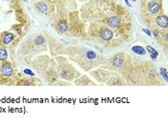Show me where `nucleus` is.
<instances>
[{"mask_svg": "<svg viewBox=\"0 0 168 124\" xmlns=\"http://www.w3.org/2000/svg\"><path fill=\"white\" fill-rule=\"evenodd\" d=\"M99 36L103 39V40H111L112 37H113V33H112L111 30L107 29V28H104L100 31L99 33Z\"/></svg>", "mask_w": 168, "mask_h": 124, "instance_id": "1", "label": "nucleus"}, {"mask_svg": "<svg viewBox=\"0 0 168 124\" xmlns=\"http://www.w3.org/2000/svg\"><path fill=\"white\" fill-rule=\"evenodd\" d=\"M108 25L110 26V27H112V28H117L120 23H121V20H120V18H119V16H117V15H112L111 16L109 19H108Z\"/></svg>", "mask_w": 168, "mask_h": 124, "instance_id": "2", "label": "nucleus"}, {"mask_svg": "<svg viewBox=\"0 0 168 124\" xmlns=\"http://www.w3.org/2000/svg\"><path fill=\"white\" fill-rule=\"evenodd\" d=\"M1 74L4 76H10L13 74V68L10 64H4L1 67Z\"/></svg>", "mask_w": 168, "mask_h": 124, "instance_id": "3", "label": "nucleus"}, {"mask_svg": "<svg viewBox=\"0 0 168 124\" xmlns=\"http://www.w3.org/2000/svg\"><path fill=\"white\" fill-rule=\"evenodd\" d=\"M157 24L161 28H167L168 26V19L166 15H160L157 18Z\"/></svg>", "mask_w": 168, "mask_h": 124, "instance_id": "4", "label": "nucleus"}, {"mask_svg": "<svg viewBox=\"0 0 168 124\" xmlns=\"http://www.w3.org/2000/svg\"><path fill=\"white\" fill-rule=\"evenodd\" d=\"M160 9V6L159 3L157 2H151L149 5H148V11L151 13H157Z\"/></svg>", "mask_w": 168, "mask_h": 124, "instance_id": "5", "label": "nucleus"}, {"mask_svg": "<svg viewBox=\"0 0 168 124\" xmlns=\"http://www.w3.org/2000/svg\"><path fill=\"white\" fill-rule=\"evenodd\" d=\"M14 38H15V35H14L13 33H6V34L4 35V37H3V43H4L5 45H8V44H10V43L14 40Z\"/></svg>", "mask_w": 168, "mask_h": 124, "instance_id": "6", "label": "nucleus"}, {"mask_svg": "<svg viewBox=\"0 0 168 124\" xmlns=\"http://www.w3.org/2000/svg\"><path fill=\"white\" fill-rule=\"evenodd\" d=\"M132 51L135 52V53H137V54H140V55H144L146 53L145 50L143 49L141 46H138V45H136L132 48Z\"/></svg>", "mask_w": 168, "mask_h": 124, "instance_id": "7", "label": "nucleus"}, {"mask_svg": "<svg viewBox=\"0 0 168 124\" xmlns=\"http://www.w3.org/2000/svg\"><path fill=\"white\" fill-rule=\"evenodd\" d=\"M57 28H58V30L60 31V32H61V33H64V32H66L67 31V24H66V22H64V21H61V22H59L58 25H57Z\"/></svg>", "mask_w": 168, "mask_h": 124, "instance_id": "8", "label": "nucleus"}, {"mask_svg": "<svg viewBox=\"0 0 168 124\" xmlns=\"http://www.w3.org/2000/svg\"><path fill=\"white\" fill-rule=\"evenodd\" d=\"M38 11H39L40 13H46V12H47V5H46V3H44V2H39V3L38 4Z\"/></svg>", "mask_w": 168, "mask_h": 124, "instance_id": "9", "label": "nucleus"}, {"mask_svg": "<svg viewBox=\"0 0 168 124\" xmlns=\"http://www.w3.org/2000/svg\"><path fill=\"white\" fill-rule=\"evenodd\" d=\"M8 58V52L3 48L0 49V61H5Z\"/></svg>", "mask_w": 168, "mask_h": 124, "instance_id": "10", "label": "nucleus"}, {"mask_svg": "<svg viewBox=\"0 0 168 124\" xmlns=\"http://www.w3.org/2000/svg\"><path fill=\"white\" fill-rule=\"evenodd\" d=\"M123 58H121V57H116L115 59H114V61H113V65L115 66V67H117V68H120L122 65H123Z\"/></svg>", "mask_w": 168, "mask_h": 124, "instance_id": "11", "label": "nucleus"}, {"mask_svg": "<svg viewBox=\"0 0 168 124\" xmlns=\"http://www.w3.org/2000/svg\"><path fill=\"white\" fill-rule=\"evenodd\" d=\"M44 37L43 36H41V35H39V36H38L36 39H35V43L37 44V45H41V44H43L44 43Z\"/></svg>", "mask_w": 168, "mask_h": 124, "instance_id": "12", "label": "nucleus"}, {"mask_svg": "<svg viewBox=\"0 0 168 124\" xmlns=\"http://www.w3.org/2000/svg\"><path fill=\"white\" fill-rule=\"evenodd\" d=\"M86 57H87L88 59H94V58L96 57V53H95L94 52H92V51H88V52H86Z\"/></svg>", "mask_w": 168, "mask_h": 124, "instance_id": "13", "label": "nucleus"}, {"mask_svg": "<svg viewBox=\"0 0 168 124\" xmlns=\"http://www.w3.org/2000/svg\"><path fill=\"white\" fill-rule=\"evenodd\" d=\"M160 74L162 75V77L164 78V80L165 81H167L168 80V77H167V71H166V69H164V68H160Z\"/></svg>", "mask_w": 168, "mask_h": 124, "instance_id": "14", "label": "nucleus"}, {"mask_svg": "<svg viewBox=\"0 0 168 124\" xmlns=\"http://www.w3.org/2000/svg\"><path fill=\"white\" fill-rule=\"evenodd\" d=\"M146 50H147V51H148V52H150L151 54H156V55H158V54H159V53H158V52L154 49V48H152L151 46H146Z\"/></svg>", "mask_w": 168, "mask_h": 124, "instance_id": "15", "label": "nucleus"}, {"mask_svg": "<svg viewBox=\"0 0 168 124\" xmlns=\"http://www.w3.org/2000/svg\"><path fill=\"white\" fill-rule=\"evenodd\" d=\"M23 73H24V74H30L31 76H34V75H35V74H34V73H33L32 71H30V70H28V69H25V70L23 71Z\"/></svg>", "mask_w": 168, "mask_h": 124, "instance_id": "16", "label": "nucleus"}, {"mask_svg": "<svg viewBox=\"0 0 168 124\" xmlns=\"http://www.w3.org/2000/svg\"><path fill=\"white\" fill-rule=\"evenodd\" d=\"M142 31H143V32H144L148 36H151V35H152V33H151V32H150L149 30H147V29H143Z\"/></svg>", "mask_w": 168, "mask_h": 124, "instance_id": "17", "label": "nucleus"}, {"mask_svg": "<svg viewBox=\"0 0 168 124\" xmlns=\"http://www.w3.org/2000/svg\"><path fill=\"white\" fill-rule=\"evenodd\" d=\"M154 34L157 36V37H159V34H160V31L159 30H156L155 32H154Z\"/></svg>", "mask_w": 168, "mask_h": 124, "instance_id": "18", "label": "nucleus"}, {"mask_svg": "<svg viewBox=\"0 0 168 124\" xmlns=\"http://www.w3.org/2000/svg\"><path fill=\"white\" fill-rule=\"evenodd\" d=\"M157 56H158V55H156V54H151V58H152V59H156Z\"/></svg>", "mask_w": 168, "mask_h": 124, "instance_id": "19", "label": "nucleus"}, {"mask_svg": "<svg viewBox=\"0 0 168 124\" xmlns=\"http://www.w3.org/2000/svg\"><path fill=\"white\" fill-rule=\"evenodd\" d=\"M125 2H126V4L128 5V7H132V6H131V4L129 3V1H128V0H125Z\"/></svg>", "mask_w": 168, "mask_h": 124, "instance_id": "20", "label": "nucleus"}, {"mask_svg": "<svg viewBox=\"0 0 168 124\" xmlns=\"http://www.w3.org/2000/svg\"><path fill=\"white\" fill-rule=\"evenodd\" d=\"M23 1H24V2H27V0H23Z\"/></svg>", "mask_w": 168, "mask_h": 124, "instance_id": "21", "label": "nucleus"}, {"mask_svg": "<svg viewBox=\"0 0 168 124\" xmlns=\"http://www.w3.org/2000/svg\"><path fill=\"white\" fill-rule=\"evenodd\" d=\"M134 1H136V0H134Z\"/></svg>", "mask_w": 168, "mask_h": 124, "instance_id": "22", "label": "nucleus"}]
</instances>
